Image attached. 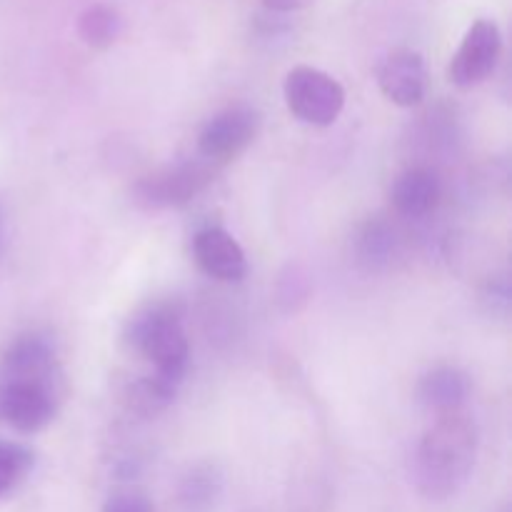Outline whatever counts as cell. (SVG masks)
Returning a JSON list of instances; mask_svg holds the SVG:
<instances>
[{
	"mask_svg": "<svg viewBox=\"0 0 512 512\" xmlns=\"http://www.w3.org/2000/svg\"><path fill=\"white\" fill-rule=\"evenodd\" d=\"M478 458V428L473 418L458 413L435 415L413 458L415 490L425 500L443 503L463 490Z\"/></svg>",
	"mask_w": 512,
	"mask_h": 512,
	"instance_id": "cell-1",
	"label": "cell"
},
{
	"mask_svg": "<svg viewBox=\"0 0 512 512\" xmlns=\"http://www.w3.org/2000/svg\"><path fill=\"white\" fill-rule=\"evenodd\" d=\"M125 343L155 365L170 383H183L190 365V343L183 328V308L175 300H158L128 320Z\"/></svg>",
	"mask_w": 512,
	"mask_h": 512,
	"instance_id": "cell-2",
	"label": "cell"
},
{
	"mask_svg": "<svg viewBox=\"0 0 512 512\" xmlns=\"http://www.w3.org/2000/svg\"><path fill=\"white\" fill-rule=\"evenodd\" d=\"M285 105L303 123L328 128L345 108V88L330 73L310 65H298L285 75Z\"/></svg>",
	"mask_w": 512,
	"mask_h": 512,
	"instance_id": "cell-3",
	"label": "cell"
},
{
	"mask_svg": "<svg viewBox=\"0 0 512 512\" xmlns=\"http://www.w3.org/2000/svg\"><path fill=\"white\" fill-rule=\"evenodd\" d=\"M213 175L215 165L203 158L165 165L135 183L133 198L143 208H180V205H188L198 193H203Z\"/></svg>",
	"mask_w": 512,
	"mask_h": 512,
	"instance_id": "cell-4",
	"label": "cell"
},
{
	"mask_svg": "<svg viewBox=\"0 0 512 512\" xmlns=\"http://www.w3.org/2000/svg\"><path fill=\"white\" fill-rule=\"evenodd\" d=\"M260 115L250 105H230L215 113L198 135L200 158L215 168L238 158L258 135Z\"/></svg>",
	"mask_w": 512,
	"mask_h": 512,
	"instance_id": "cell-5",
	"label": "cell"
},
{
	"mask_svg": "<svg viewBox=\"0 0 512 512\" xmlns=\"http://www.w3.org/2000/svg\"><path fill=\"white\" fill-rule=\"evenodd\" d=\"M500 53H503V35L498 23L490 18L475 20L465 33L458 53L450 60V83L458 88H475L485 83L498 68Z\"/></svg>",
	"mask_w": 512,
	"mask_h": 512,
	"instance_id": "cell-6",
	"label": "cell"
},
{
	"mask_svg": "<svg viewBox=\"0 0 512 512\" xmlns=\"http://www.w3.org/2000/svg\"><path fill=\"white\" fill-rule=\"evenodd\" d=\"M58 365L50 343L40 335H20L5 350L0 365V383H33L55 390Z\"/></svg>",
	"mask_w": 512,
	"mask_h": 512,
	"instance_id": "cell-7",
	"label": "cell"
},
{
	"mask_svg": "<svg viewBox=\"0 0 512 512\" xmlns=\"http://www.w3.org/2000/svg\"><path fill=\"white\" fill-rule=\"evenodd\" d=\"M378 85L390 103L415 108L428 93V68L415 50H393L378 68Z\"/></svg>",
	"mask_w": 512,
	"mask_h": 512,
	"instance_id": "cell-8",
	"label": "cell"
},
{
	"mask_svg": "<svg viewBox=\"0 0 512 512\" xmlns=\"http://www.w3.org/2000/svg\"><path fill=\"white\" fill-rule=\"evenodd\" d=\"M193 255L200 270L220 283H240L248 275V258L238 240L218 225H208L193 240Z\"/></svg>",
	"mask_w": 512,
	"mask_h": 512,
	"instance_id": "cell-9",
	"label": "cell"
},
{
	"mask_svg": "<svg viewBox=\"0 0 512 512\" xmlns=\"http://www.w3.org/2000/svg\"><path fill=\"white\" fill-rule=\"evenodd\" d=\"M55 415V390L33 383H0V418L20 433H38Z\"/></svg>",
	"mask_w": 512,
	"mask_h": 512,
	"instance_id": "cell-10",
	"label": "cell"
},
{
	"mask_svg": "<svg viewBox=\"0 0 512 512\" xmlns=\"http://www.w3.org/2000/svg\"><path fill=\"white\" fill-rule=\"evenodd\" d=\"M470 395L468 375L453 365H438L428 370L418 383V400L430 413L445 415L463 410Z\"/></svg>",
	"mask_w": 512,
	"mask_h": 512,
	"instance_id": "cell-11",
	"label": "cell"
},
{
	"mask_svg": "<svg viewBox=\"0 0 512 512\" xmlns=\"http://www.w3.org/2000/svg\"><path fill=\"white\" fill-rule=\"evenodd\" d=\"M225 493V475L213 460L190 465L178 483V505L183 512L218 510Z\"/></svg>",
	"mask_w": 512,
	"mask_h": 512,
	"instance_id": "cell-12",
	"label": "cell"
},
{
	"mask_svg": "<svg viewBox=\"0 0 512 512\" xmlns=\"http://www.w3.org/2000/svg\"><path fill=\"white\" fill-rule=\"evenodd\" d=\"M393 208L403 218H425L440 200V180L430 168H410L398 175L390 190Z\"/></svg>",
	"mask_w": 512,
	"mask_h": 512,
	"instance_id": "cell-13",
	"label": "cell"
},
{
	"mask_svg": "<svg viewBox=\"0 0 512 512\" xmlns=\"http://www.w3.org/2000/svg\"><path fill=\"white\" fill-rule=\"evenodd\" d=\"M175 393H178V385L170 383V380L155 375H143V378L133 380V383L125 388L123 403L125 408L133 415L140 418H155L163 410H168L173 405Z\"/></svg>",
	"mask_w": 512,
	"mask_h": 512,
	"instance_id": "cell-14",
	"label": "cell"
},
{
	"mask_svg": "<svg viewBox=\"0 0 512 512\" xmlns=\"http://www.w3.org/2000/svg\"><path fill=\"white\" fill-rule=\"evenodd\" d=\"M125 20L113 5L95 3L78 15V35L88 48L105 50L123 35Z\"/></svg>",
	"mask_w": 512,
	"mask_h": 512,
	"instance_id": "cell-15",
	"label": "cell"
},
{
	"mask_svg": "<svg viewBox=\"0 0 512 512\" xmlns=\"http://www.w3.org/2000/svg\"><path fill=\"white\" fill-rule=\"evenodd\" d=\"M355 250H358V260L370 270H378L388 265V260L395 253V230L388 220L370 218L368 223L360 228L358 240H355Z\"/></svg>",
	"mask_w": 512,
	"mask_h": 512,
	"instance_id": "cell-16",
	"label": "cell"
},
{
	"mask_svg": "<svg viewBox=\"0 0 512 512\" xmlns=\"http://www.w3.org/2000/svg\"><path fill=\"white\" fill-rule=\"evenodd\" d=\"M30 468H33V453L28 448L0 440V495L23 483Z\"/></svg>",
	"mask_w": 512,
	"mask_h": 512,
	"instance_id": "cell-17",
	"label": "cell"
},
{
	"mask_svg": "<svg viewBox=\"0 0 512 512\" xmlns=\"http://www.w3.org/2000/svg\"><path fill=\"white\" fill-rule=\"evenodd\" d=\"M103 512H155V505L143 490L120 488L105 500Z\"/></svg>",
	"mask_w": 512,
	"mask_h": 512,
	"instance_id": "cell-18",
	"label": "cell"
},
{
	"mask_svg": "<svg viewBox=\"0 0 512 512\" xmlns=\"http://www.w3.org/2000/svg\"><path fill=\"white\" fill-rule=\"evenodd\" d=\"M510 300H512V288H510L508 275H495V278H490L483 290V303L488 305L490 313L508 315Z\"/></svg>",
	"mask_w": 512,
	"mask_h": 512,
	"instance_id": "cell-19",
	"label": "cell"
},
{
	"mask_svg": "<svg viewBox=\"0 0 512 512\" xmlns=\"http://www.w3.org/2000/svg\"><path fill=\"white\" fill-rule=\"evenodd\" d=\"M310 3L313 0H263L265 8L273 10V13H295V10L308 8Z\"/></svg>",
	"mask_w": 512,
	"mask_h": 512,
	"instance_id": "cell-20",
	"label": "cell"
}]
</instances>
